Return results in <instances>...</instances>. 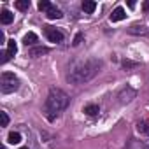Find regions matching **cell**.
Wrapping results in <instances>:
<instances>
[{
	"instance_id": "cell-1",
	"label": "cell",
	"mask_w": 149,
	"mask_h": 149,
	"mask_svg": "<svg viewBox=\"0 0 149 149\" xmlns=\"http://www.w3.org/2000/svg\"><path fill=\"white\" fill-rule=\"evenodd\" d=\"M100 70V61L95 58H88V60H81L77 63H74L68 70V83L72 84H83L91 81Z\"/></svg>"
},
{
	"instance_id": "cell-2",
	"label": "cell",
	"mask_w": 149,
	"mask_h": 149,
	"mask_svg": "<svg viewBox=\"0 0 149 149\" xmlns=\"http://www.w3.org/2000/svg\"><path fill=\"white\" fill-rule=\"evenodd\" d=\"M68 100H70V98H68V95H67L65 91H61V90H58V88L49 90L47 98H46V112H47V119L53 121L54 116L68 105Z\"/></svg>"
},
{
	"instance_id": "cell-3",
	"label": "cell",
	"mask_w": 149,
	"mask_h": 149,
	"mask_svg": "<svg viewBox=\"0 0 149 149\" xmlns=\"http://www.w3.org/2000/svg\"><path fill=\"white\" fill-rule=\"evenodd\" d=\"M18 88H19L18 77L13 72H4L2 77H0V91H2L4 95H9V93H14Z\"/></svg>"
},
{
	"instance_id": "cell-4",
	"label": "cell",
	"mask_w": 149,
	"mask_h": 149,
	"mask_svg": "<svg viewBox=\"0 0 149 149\" xmlns=\"http://www.w3.org/2000/svg\"><path fill=\"white\" fill-rule=\"evenodd\" d=\"M44 33H46V37H47L51 42H61V40H63V33H61L60 30L53 28V26H44Z\"/></svg>"
},
{
	"instance_id": "cell-5",
	"label": "cell",
	"mask_w": 149,
	"mask_h": 149,
	"mask_svg": "<svg viewBox=\"0 0 149 149\" xmlns=\"http://www.w3.org/2000/svg\"><path fill=\"white\" fill-rule=\"evenodd\" d=\"M125 18H126V13H125V9H123V7H116V9L112 11V14H111V21H112V23L123 21Z\"/></svg>"
},
{
	"instance_id": "cell-6",
	"label": "cell",
	"mask_w": 149,
	"mask_h": 149,
	"mask_svg": "<svg viewBox=\"0 0 149 149\" xmlns=\"http://www.w3.org/2000/svg\"><path fill=\"white\" fill-rule=\"evenodd\" d=\"M13 21H14V14L11 11L4 9L2 13H0V23H2V25H11Z\"/></svg>"
},
{
	"instance_id": "cell-7",
	"label": "cell",
	"mask_w": 149,
	"mask_h": 149,
	"mask_svg": "<svg viewBox=\"0 0 149 149\" xmlns=\"http://www.w3.org/2000/svg\"><path fill=\"white\" fill-rule=\"evenodd\" d=\"M133 97H135V90H132V88H128V86H126V90H123V93L119 95V102H121V104L130 102Z\"/></svg>"
},
{
	"instance_id": "cell-8",
	"label": "cell",
	"mask_w": 149,
	"mask_h": 149,
	"mask_svg": "<svg viewBox=\"0 0 149 149\" xmlns=\"http://www.w3.org/2000/svg\"><path fill=\"white\" fill-rule=\"evenodd\" d=\"M37 42H39V37H37L33 32H28V33L23 37V44H25V46H35Z\"/></svg>"
},
{
	"instance_id": "cell-9",
	"label": "cell",
	"mask_w": 149,
	"mask_h": 149,
	"mask_svg": "<svg viewBox=\"0 0 149 149\" xmlns=\"http://www.w3.org/2000/svg\"><path fill=\"white\" fill-rule=\"evenodd\" d=\"M95 9H97V2H93V0H84L83 2V11L86 14H93Z\"/></svg>"
},
{
	"instance_id": "cell-10",
	"label": "cell",
	"mask_w": 149,
	"mask_h": 149,
	"mask_svg": "<svg viewBox=\"0 0 149 149\" xmlns=\"http://www.w3.org/2000/svg\"><path fill=\"white\" fill-rule=\"evenodd\" d=\"M46 16H47L49 19H60V18L63 16V13H61L60 9H56L54 6H51V9H49V11L46 13Z\"/></svg>"
},
{
	"instance_id": "cell-11",
	"label": "cell",
	"mask_w": 149,
	"mask_h": 149,
	"mask_svg": "<svg viewBox=\"0 0 149 149\" xmlns=\"http://www.w3.org/2000/svg\"><path fill=\"white\" fill-rule=\"evenodd\" d=\"M128 32L133 33V35H146V33H147V30H146L144 25H133V26L128 28Z\"/></svg>"
},
{
	"instance_id": "cell-12",
	"label": "cell",
	"mask_w": 149,
	"mask_h": 149,
	"mask_svg": "<svg viewBox=\"0 0 149 149\" xmlns=\"http://www.w3.org/2000/svg\"><path fill=\"white\" fill-rule=\"evenodd\" d=\"M137 130L142 133V135H149V119H142L137 123Z\"/></svg>"
},
{
	"instance_id": "cell-13",
	"label": "cell",
	"mask_w": 149,
	"mask_h": 149,
	"mask_svg": "<svg viewBox=\"0 0 149 149\" xmlns=\"http://www.w3.org/2000/svg\"><path fill=\"white\" fill-rule=\"evenodd\" d=\"M98 112H100V109H98V105H95V104H90V105L84 107V114H88V116H97Z\"/></svg>"
},
{
	"instance_id": "cell-14",
	"label": "cell",
	"mask_w": 149,
	"mask_h": 149,
	"mask_svg": "<svg viewBox=\"0 0 149 149\" xmlns=\"http://www.w3.org/2000/svg\"><path fill=\"white\" fill-rule=\"evenodd\" d=\"M14 6H16L18 11H28V7H30V0H18Z\"/></svg>"
},
{
	"instance_id": "cell-15",
	"label": "cell",
	"mask_w": 149,
	"mask_h": 149,
	"mask_svg": "<svg viewBox=\"0 0 149 149\" xmlns=\"http://www.w3.org/2000/svg\"><path fill=\"white\" fill-rule=\"evenodd\" d=\"M7 140H9V144H19L21 142V135L18 132H11L9 137H7Z\"/></svg>"
},
{
	"instance_id": "cell-16",
	"label": "cell",
	"mask_w": 149,
	"mask_h": 149,
	"mask_svg": "<svg viewBox=\"0 0 149 149\" xmlns=\"http://www.w3.org/2000/svg\"><path fill=\"white\" fill-rule=\"evenodd\" d=\"M46 53H49L47 47H33V49H30V56H40V54H46Z\"/></svg>"
},
{
	"instance_id": "cell-17",
	"label": "cell",
	"mask_w": 149,
	"mask_h": 149,
	"mask_svg": "<svg viewBox=\"0 0 149 149\" xmlns=\"http://www.w3.org/2000/svg\"><path fill=\"white\" fill-rule=\"evenodd\" d=\"M39 9L44 11V13H47V11L51 9V4L47 2V0H40V2H39Z\"/></svg>"
},
{
	"instance_id": "cell-18",
	"label": "cell",
	"mask_w": 149,
	"mask_h": 149,
	"mask_svg": "<svg viewBox=\"0 0 149 149\" xmlns=\"http://www.w3.org/2000/svg\"><path fill=\"white\" fill-rule=\"evenodd\" d=\"M0 119H2V126H7V125H9V116H7V112L0 111Z\"/></svg>"
},
{
	"instance_id": "cell-19",
	"label": "cell",
	"mask_w": 149,
	"mask_h": 149,
	"mask_svg": "<svg viewBox=\"0 0 149 149\" xmlns=\"http://www.w3.org/2000/svg\"><path fill=\"white\" fill-rule=\"evenodd\" d=\"M81 40H83V33H77V35H76V39H74V46H79V44H81Z\"/></svg>"
},
{
	"instance_id": "cell-20",
	"label": "cell",
	"mask_w": 149,
	"mask_h": 149,
	"mask_svg": "<svg viewBox=\"0 0 149 149\" xmlns=\"http://www.w3.org/2000/svg\"><path fill=\"white\" fill-rule=\"evenodd\" d=\"M123 67H125V68H128V67H135V63H132V61L125 60V61H123Z\"/></svg>"
},
{
	"instance_id": "cell-21",
	"label": "cell",
	"mask_w": 149,
	"mask_h": 149,
	"mask_svg": "<svg viewBox=\"0 0 149 149\" xmlns=\"http://www.w3.org/2000/svg\"><path fill=\"white\" fill-rule=\"evenodd\" d=\"M0 44H7V42H6V33H4V32H0Z\"/></svg>"
},
{
	"instance_id": "cell-22",
	"label": "cell",
	"mask_w": 149,
	"mask_h": 149,
	"mask_svg": "<svg viewBox=\"0 0 149 149\" xmlns=\"http://www.w3.org/2000/svg\"><path fill=\"white\" fill-rule=\"evenodd\" d=\"M144 9H146V11H149V2H146V4H144Z\"/></svg>"
},
{
	"instance_id": "cell-23",
	"label": "cell",
	"mask_w": 149,
	"mask_h": 149,
	"mask_svg": "<svg viewBox=\"0 0 149 149\" xmlns=\"http://www.w3.org/2000/svg\"><path fill=\"white\" fill-rule=\"evenodd\" d=\"M19 149H28V147H19Z\"/></svg>"
}]
</instances>
